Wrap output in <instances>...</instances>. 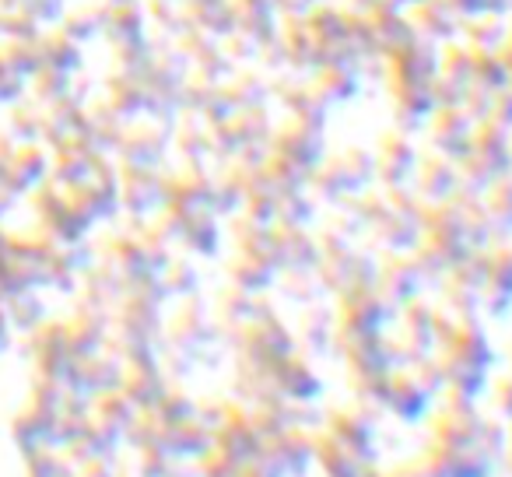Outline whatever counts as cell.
Masks as SVG:
<instances>
[]
</instances>
